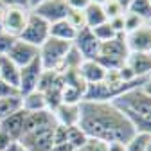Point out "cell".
Instances as JSON below:
<instances>
[{
  "label": "cell",
  "instance_id": "cell-46",
  "mask_svg": "<svg viewBox=\"0 0 151 151\" xmlns=\"http://www.w3.org/2000/svg\"><path fill=\"white\" fill-rule=\"evenodd\" d=\"M149 24H151V20H149Z\"/></svg>",
  "mask_w": 151,
  "mask_h": 151
},
{
  "label": "cell",
  "instance_id": "cell-29",
  "mask_svg": "<svg viewBox=\"0 0 151 151\" xmlns=\"http://www.w3.org/2000/svg\"><path fill=\"white\" fill-rule=\"evenodd\" d=\"M16 42V38L4 32V31H0V56H7L9 49L13 47V43Z\"/></svg>",
  "mask_w": 151,
  "mask_h": 151
},
{
  "label": "cell",
  "instance_id": "cell-33",
  "mask_svg": "<svg viewBox=\"0 0 151 151\" xmlns=\"http://www.w3.org/2000/svg\"><path fill=\"white\" fill-rule=\"evenodd\" d=\"M67 4L70 9H76V11H85L92 2L90 0H67Z\"/></svg>",
  "mask_w": 151,
  "mask_h": 151
},
{
  "label": "cell",
  "instance_id": "cell-10",
  "mask_svg": "<svg viewBox=\"0 0 151 151\" xmlns=\"http://www.w3.org/2000/svg\"><path fill=\"white\" fill-rule=\"evenodd\" d=\"M42 72H43V65L40 61V56L36 60H32L29 65L20 68V85H18L20 96H25V93H31L36 90Z\"/></svg>",
  "mask_w": 151,
  "mask_h": 151
},
{
  "label": "cell",
  "instance_id": "cell-15",
  "mask_svg": "<svg viewBox=\"0 0 151 151\" xmlns=\"http://www.w3.org/2000/svg\"><path fill=\"white\" fill-rule=\"evenodd\" d=\"M52 115L56 119V124H61L65 128L78 126V122H79V104H65V103H61L52 111Z\"/></svg>",
  "mask_w": 151,
  "mask_h": 151
},
{
  "label": "cell",
  "instance_id": "cell-9",
  "mask_svg": "<svg viewBox=\"0 0 151 151\" xmlns=\"http://www.w3.org/2000/svg\"><path fill=\"white\" fill-rule=\"evenodd\" d=\"M29 9H18V7H7L4 9V24H2V31L18 38L22 34V31L25 29V24L29 20Z\"/></svg>",
  "mask_w": 151,
  "mask_h": 151
},
{
  "label": "cell",
  "instance_id": "cell-11",
  "mask_svg": "<svg viewBox=\"0 0 151 151\" xmlns=\"http://www.w3.org/2000/svg\"><path fill=\"white\" fill-rule=\"evenodd\" d=\"M128 52H151V24L146 22L139 29L124 34Z\"/></svg>",
  "mask_w": 151,
  "mask_h": 151
},
{
  "label": "cell",
  "instance_id": "cell-1",
  "mask_svg": "<svg viewBox=\"0 0 151 151\" xmlns=\"http://www.w3.org/2000/svg\"><path fill=\"white\" fill-rule=\"evenodd\" d=\"M78 126L85 131L88 139H97L106 144H126L137 133L126 113L111 101H81Z\"/></svg>",
  "mask_w": 151,
  "mask_h": 151
},
{
  "label": "cell",
  "instance_id": "cell-23",
  "mask_svg": "<svg viewBox=\"0 0 151 151\" xmlns=\"http://www.w3.org/2000/svg\"><path fill=\"white\" fill-rule=\"evenodd\" d=\"M88 137L85 135V131L79 128V126H72V128H67V142L78 151L79 147H83L86 144Z\"/></svg>",
  "mask_w": 151,
  "mask_h": 151
},
{
  "label": "cell",
  "instance_id": "cell-20",
  "mask_svg": "<svg viewBox=\"0 0 151 151\" xmlns=\"http://www.w3.org/2000/svg\"><path fill=\"white\" fill-rule=\"evenodd\" d=\"M85 20H86V27L88 29H93L104 22H108V18L104 14V9L103 6H97V4H90L86 9H85Z\"/></svg>",
  "mask_w": 151,
  "mask_h": 151
},
{
  "label": "cell",
  "instance_id": "cell-44",
  "mask_svg": "<svg viewBox=\"0 0 151 151\" xmlns=\"http://www.w3.org/2000/svg\"><path fill=\"white\" fill-rule=\"evenodd\" d=\"M0 7H2V2H0Z\"/></svg>",
  "mask_w": 151,
  "mask_h": 151
},
{
  "label": "cell",
  "instance_id": "cell-34",
  "mask_svg": "<svg viewBox=\"0 0 151 151\" xmlns=\"http://www.w3.org/2000/svg\"><path fill=\"white\" fill-rule=\"evenodd\" d=\"M13 142H14V140H13L7 133H4V131L0 129V151H6V149H7Z\"/></svg>",
  "mask_w": 151,
  "mask_h": 151
},
{
  "label": "cell",
  "instance_id": "cell-25",
  "mask_svg": "<svg viewBox=\"0 0 151 151\" xmlns=\"http://www.w3.org/2000/svg\"><path fill=\"white\" fill-rule=\"evenodd\" d=\"M149 137H151L149 133H135L133 139L126 142V151H146Z\"/></svg>",
  "mask_w": 151,
  "mask_h": 151
},
{
  "label": "cell",
  "instance_id": "cell-47",
  "mask_svg": "<svg viewBox=\"0 0 151 151\" xmlns=\"http://www.w3.org/2000/svg\"><path fill=\"white\" fill-rule=\"evenodd\" d=\"M149 2H151V0H149Z\"/></svg>",
  "mask_w": 151,
  "mask_h": 151
},
{
  "label": "cell",
  "instance_id": "cell-5",
  "mask_svg": "<svg viewBox=\"0 0 151 151\" xmlns=\"http://www.w3.org/2000/svg\"><path fill=\"white\" fill-rule=\"evenodd\" d=\"M49 38H50V24L45 22L43 18L36 16L34 13H31L29 20L25 24V29L22 31L20 36H18V40H22L25 43H31V45L40 49Z\"/></svg>",
  "mask_w": 151,
  "mask_h": 151
},
{
  "label": "cell",
  "instance_id": "cell-45",
  "mask_svg": "<svg viewBox=\"0 0 151 151\" xmlns=\"http://www.w3.org/2000/svg\"><path fill=\"white\" fill-rule=\"evenodd\" d=\"M149 79H151V74H149Z\"/></svg>",
  "mask_w": 151,
  "mask_h": 151
},
{
  "label": "cell",
  "instance_id": "cell-31",
  "mask_svg": "<svg viewBox=\"0 0 151 151\" xmlns=\"http://www.w3.org/2000/svg\"><path fill=\"white\" fill-rule=\"evenodd\" d=\"M13 96H20V92H18V88L7 85L6 81L0 79V99H6V97H13Z\"/></svg>",
  "mask_w": 151,
  "mask_h": 151
},
{
  "label": "cell",
  "instance_id": "cell-37",
  "mask_svg": "<svg viewBox=\"0 0 151 151\" xmlns=\"http://www.w3.org/2000/svg\"><path fill=\"white\" fill-rule=\"evenodd\" d=\"M6 151H27V149H25V147H24L20 142H18V140H14V142H13V144H11L7 149H6Z\"/></svg>",
  "mask_w": 151,
  "mask_h": 151
},
{
  "label": "cell",
  "instance_id": "cell-27",
  "mask_svg": "<svg viewBox=\"0 0 151 151\" xmlns=\"http://www.w3.org/2000/svg\"><path fill=\"white\" fill-rule=\"evenodd\" d=\"M146 22L142 20L140 16H137V14H133V13H124V34H128V32H131V31H135V29H139L140 25H144Z\"/></svg>",
  "mask_w": 151,
  "mask_h": 151
},
{
  "label": "cell",
  "instance_id": "cell-22",
  "mask_svg": "<svg viewBox=\"0 0 151 151\" xmlns=\"http://www.w3.org/2000/svg\"><path fill=\"white\" fill-rule=\"evenodd\" d=\"M128 13H133L140 16L144 22H149L151 20V2L149 0H131Z\"/></svg>",
  "mask_w": 151,
  "mask_h": 151
},
{
  "label": "cell",
  "instance_id": "cell-41",
  "mask_svg": "<svg viewBox=\"0 0 151 151\" xmlns=\"http://www.w3.org/2000/svg\"><path fill=\"white\" fill-rule=\"evenodd\" d=\"M2 24H4V7H0V31H2Z\"/></svg>",
  "mask_w": 151,
  "mask_h": 151
},
{
  "label": "cell",
  "instance_id": "cell-39",
  "mask_svg": "<svg viewBox=\"0 0 151 151\" xmlns=\"http://www.w3.org/2000/svg\"><path fill=\"white\" fill-rule=\"evenodd\" d=\"M115 2H117V4L122 7V11L126 13V11H128V7H129V4H131V0H115Z\"/></svg>",
  "mask_w": 151,
  "mask_h": 151
},
{
  "label": "cell",
  "instance_id": "cell-28",
  "mask_svg": "<svg viewBox=\"0 0 151 151\" xmlns=\"http://www.w3.org/2000/svg\"><path fill=\"white\" fill-rule=\"evenodd\" d=\"M103 9H104V14H106L108 20H111V18H117V16H122V14H124L122 7L115 2V0H108V2L103 6Z\"/></svg>",
  "mask_w": 151,
  "mask_h": 151
},
{
  "label": "cell",
  "instance_id": "cell-16",
  "mask_svg": "<svg viewBox=\"0 0 151 151\" xmlns=\"http://www.w3.org/2000/svg\"><path fill=\"white\" fill-rule=\"evenodd\" d=\"M24 121H25V110H20L13 113L11 117L0 121V129L7 133L13 140H20V137L24 135Z\"/></svg>",
  "mask_w": 151,
  "mask_h": 151
},
{
  "label": "cell",
  "instance_id": "cell-24",
  "mask_svg": "<svg viewBox=\"0 0 151 151\" xmlns=\"http://www.w3.org/2000/svg\"><path fill=\"white\" fill-rule=\"evenodd\" d=\"M92 32H93V36H96L101 43L110 42V40H113V38L117 36V32L113 31V27H111L108 22H104V24H101V25H97V27H93Z\"/></svg>",
  "mask_w": 151,
  "mask_h": 151
},
{
  "label": "cell",
  "instance_id": "cell-38",
  "mask_svg": "<svg viewBox=\"0 0 151 151\" xmlns=\"http://www.w3.org/2000/svg\"><path fill=\"white\" fill-rule=\"evenodd\" d=\"M140 88H142V92H146V93H147V96L151 97V79H149V78L146 79V83H144V85H142Z\"/></svg>",
  "mask_w": 151,
  "mask_h": 151
},
{
  "label": "cell",
  "instance_id": "cell-3",
  "mask_svg": "<svg viewBox=\"0 0 151 151\" xmlns=\"http://www.w3.org/2000/svg\"><path fill=\"white\" fill-rule=\"evenodd\" d=\"M128 47H126V40L124 34H117L113 40L101 43L99 49V56L96 58V61L99 65L104 67V70H119L128 58Z\"/></svg>",
  "mask_w": 151,
  "mask_h": 151
},
{
  "label": "cell",
  "instance_id": "cell-36",
  "mask_svg": "<svg viewBox=\"0 0 151 151\" xmlns=\"http://www.w3.org/2000/svg\"><path fill=\"white\" fill-rule=\"evenodd\" d=\"M52 151H76L68 142H63V144H56L54 147H52Z\"/></svg>",
  "mask_w": 151,
  "mask_h": 151
},
{
  "label": "cell",
  "instance_id": "cell-4",
  "mask_svg": "<svg viewBox=\"0 0 151 151\" xmlns=\"http://www.w3.org/2000/svg\"><path fill=\"white\" fill-rule=\"evenodd\" d=\"M70 49H72V42H63V40H56V38H49V40L38 49V56H40L43 70H52L56 74H60L63 60L67 58Z\"/></svg>",
  "mask_w": 151,
  "mask_h": 151
},
{
  "label": "cell",
  "instance_id": "cell-13",
  "mask_svg": "<svg viewBox=\"0 0 151 151\" xmlns=\"http://www.w3.org/2000/svg\"><path fill=\"white\" fill-rule=\"evenodd\" d=\"M126 65L133 70L135 78H149L151 74V52H129Z\"/></svg>",
  "mask_w": 151,
  "mask_h": 151
},
{
  "label": "cell",
  "instance_id": "cell-35",
  "mask_svg": "<svg viewBox=\"0 0 151 151\" xmlns=\"http://www.w3.org/2000/svg\"><path fill=\"white\" fill-rule=\"evenodd\" d=\"M108 151H126V144H122V142H108Z\"/></svg>",
  "mask_w": 151,
  "mask_h": 151
},
{
  "label": "cell",
  "instance_id": "cell-30",
  "mask_svg": "<svg viewBox=\"0 0 151 151\" xmlns=\"http://www.w3.org/2000/svg\"><path fill=\"white\" fill-rule=\"evenodd\" d=\"M78 151H108V144L97 139H88L86 144L83 147H79Z\"/></svg>",
  "mask_w": 151,
  "mask_h": 151
},
{
  "label": "cell",
  "instance_id": "cell-14",
  "mask_svg": "<svg viewBox=\"0 0 151 151\" xmlns=\"http://www.w3.org/2000/svg\"><path fill=\"white\" fill-rule=\"evenodd\" d=\"M78 72L83 78V81L86 85H96V83H101L106 76V70L103 65H99L96 60H83L78 67Z\"/></svg>",
  "mask_w": 151,
  "mask_h": 151
},
{
  "label": "cell",
  "instance_id": "cell-17",
  "mask_svg": "<svg viewBox=\"0 0 151 151\" xmlns=\"http://www.w3.org/2000/svg\"><path fill=\"white\" fill-rule=\"evenodd\" d=\"M0 79L14 88H18V85H20V67L14 61H11L7 56H0Z\"/></svg>",
  "mask_w": 151,
  "mask_h": 151
},
{
  "label": "cell",
  "instance_id": "cell-12",
  "mask_svg": "<svg viewBox=\"0 0 151 151\" xmlns=\"http://www.w3.org/2000/svg\"><path fill=\"white\" fill-rule=\"evenodd\" d=\"M7 58L22 68V67L29 65L32 60L38 58V47H34L31 43H25V42H22V40L16 38V42L13 43V47L7 52Z\"/></svg>",
  "mask_w": 151,
  "mask_h": 151
},
{
  "label": "cell",
  "instance_id": "cell-2",
  "mask_svg": "<svg viewBox=\"0 0 151 151\" xmlns=\"http://www.w3.org/2000/svg\"><path fill=\"white\" fill-rule=\"evenodd\" d=\"M111 103L126 113V117L135 126L137 133L151 135V97L142 92L140 86L115 97Z\"/></svg>",
  "mask_w": 151,
  "mask_h": 151
},
{
  "label": "cell",
  "instance_id": "cell-18",
  "mask_svg": "<svg viewBox=\"0 0 151 151\" xmlns=\"http://www.w3.org/2000/svg\"><path fill=\"white\" fill-rule=\"evenodd\" d=\"M78 29H74L67 20H60L56 24H50V38L56 40H63V42H74Z\"/></svg>",
  "mask_w": 151,
  "mask_h": 151
},
{
  "label": "cell",
  "instance_id": "cell-32",
  "mask_svg": "<svg viewBox=\"0 0 151 151\" xmlns=\"http://www.w3.org/2000/svg\"><path fill=\"white\" fill-rule=\"evenodd\" d=\"M2 2V7L7 9V7H18V9H29V0H0Z\"/></svg>",
  "mask_w": 151,
  "mask_h": 151
},
{
  "label": "cell",
  "instance_id": "cell-6",
  "mask_svg": "<svg viewBox=\"0 0 151 151\" xmlns=\"http://www.w3.org/2000/svg\"><path fill=\"white\" fill-rule=\"evenodd\" d=\"M54 126H45V128H38L32 131H27L20 137V142L27 151H52L54 147Z\"/></svg>",
  "mask_w": 151,
  "mask_h": 151
},
{
  "label": "cell",
  "instance_id": "cell-40",
  "mask_svg": "<svg viewBox=\"0 0 151 151\" xmlns=\"http://www.w3.org/2000/svg\"><path fill=\"white\" fill-rule=\"evenodd\" d=\"M42 2H45V0H29V7H31V9H34L38 4H42Z\"/></svg>",
  "mask_w": 151,
  "mask_h": 151
},
{
  "label": "cell",
  "instance_id": "cell-42",
  "mask_svg": "<svg viewBox=\"0 0 151 151\" xmlns=\"http://www.w3.org/2000/svg\"><path fill=\"white\" fill-rule=\"evenodd\" d=\"M90 2H92V4H97V6H104L108 0H90Z\"/></svg>",
  "mask_w": 151,
  "mask_h": 151
},
{
  "label": "cell",
  "instance_id": "cell-21",
  "mask_svg": "<svg viewBox=\"0 0 151 151\" xmlns=\"http://www.w3.org/2000/svg\"><path fill=\"white\" fill-rule=\"evenodd\" d=\"M20 110H24V106H22V96H13V97L0 99V121L11 117L13 113L20 111Z\"/></svg>",
  "mask_w": 151,
  "mask_h": 151
},
{
  "label": "cell",
  "instance_id": "cell-19",
  "mask_svg": "<svg viewBox=\"0 0 151 151\" xmlns=\"http://www.w3.org/2000/svg\"><path fill=\"white\" fill-rule=\"evenodd\" d=\"M22 106L27 113H32V111H42V110H47V103H45V96L42 92H31V93H25L22 96Z\"/></svg>",
  "mask_w": 151,
  "mask_h": 151
},
{
  "label": "cell",
  "instance_id": "cell-43",
  "mask_svg": "<svg viewBox=\"0 0 151 151\" xmlns=\"http://www.w3.org/2000/svg\"><path fill=\"white\" fill-rule=\"evenodd\" d=\"M146 151H151V137H149V140H147V144H146Z\"/></svg>",
  "mask_w": 151,
  "mask_h": 151
},
{
  "label": "cell",
  "instance_id": "cell-26",
  "mask_svg": "<svg viewBox=\"0 0 151 151\" xmlns=\"http://www.w3.org/2000/svg\"><path fill=\"white\" fill-rule=\"evenodd\" d=\"M67 22L74 27V29H83L86 27V20H85V11H76V9H70L68 14H67Z\"/></svg>",
  "mask_w": 151,
  "mask_h": 151
},
{
  "label": "cell",
  "instance_id": "cell-7",
  "mask_svg": "<svg viewBox=\"0 0 151 151\" xmlns=\"http://www.w3.org/2000/svg\"><path fill=\"white\" fill-rule=\"evenodd\" d=\"M70 7L67 4V0H45V2L38 4L34 9H31V13H34L36 16L43 18L49 24H56L60 20H67Z\"/></svg>",
  "mask_w": 151,
  "mask_h": 151
},
{
  "label": "cell",
  "instance_id": "cell-8",
  "mask_svg": "<svg viewBox=\"0 0 151 151\" xmlns=\"http://www.w3.org/2000/svg\"><path fill=\"white\" fill-rule=\"evenodd\" d=\"M72 45H74L76 50L81 54L83 60H96L97 56H99L101 42L93 36L92 29H88V27H83V29L78 31V34H76Z\"/></svg>",
  "mask_w": 151,
  "mask_h": 151
}]
</instances>
